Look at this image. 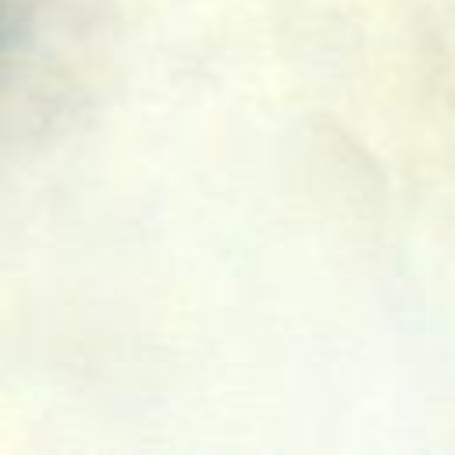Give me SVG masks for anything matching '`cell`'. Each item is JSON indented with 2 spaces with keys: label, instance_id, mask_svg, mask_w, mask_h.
I'll list each match as a JSON object with an SVG mask.
<instances>
[{
  "label": "cell",
  "instance_id": "obj_1",
  "mask_svg": "<svg viewBox=\"0 0 455 455\" xmlns=\"http://www.w3.org/2000/svg\"><path fill=\"white\" fill-rule=\"evenodd\" d=\"M14 32H18V21H14V11L7 0H0V57L11 50L14 43Z\"/></svg>",
  "mask_w": 455,
  "mask_h": 455
}]
</instances>
